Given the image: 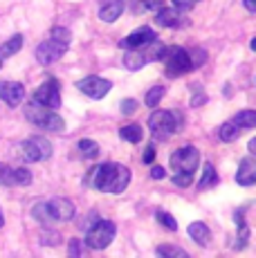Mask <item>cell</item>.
<instances>
[{
    "mask_svg": "<svg viewBox=\"0 0 256 258\" xmlns=\"http://www.w3.org/2000/svg\"><path fill=\"white\" fill-rule=\"evenodd\" d=\"M128 182H131V171L124 164H115V162L92 166L86 175V184L103 193H124Z\"/></svg>",
    "mask_w": 256,
    "mask_h": 258,
    "instance_id": "1",
    "label": "cell"
},
{
    "mask_svg": "<svg viewBox=\"0 0 256 258\" xmlns=\"http://www.w3.org/2000/svg\"><path fill=\"white\" fill-rule=\"evenodd\" d=\"M70 41H72L70 29L54 27L50 32V38L43 41L41 45L36 47V61L41 63V66H52V63H56L58 58L66 56L68 47H70Z\"/></svg>",
    "mask_w": 256,
    "mask_h": 258,
    "instance_id": "2",
    "label": "cell"
},
{
    "mask_svg": "<svg viewBox=\"0 0 256 258\" xmlns=\"http://www.w3.org/2000/svg\"><path fill=\"white\" fill-rule=\"evenodd\" d=\"M25 117H27V121H32L34 126L43 128V131H52V133L66 131V121L61 119V115H56L52 108H45L36 101L25 106Z\"/></svg>",
    "mask_w": 256,
    "mask_h": 258,
    "instance_id": "3",
    "label": "cell"
},
{
    "mask_svg": "<svg viewBox=\"0 0 256 258\" xmlns=\"http://www.w3.org/2000/svg\"><path fill=\"white\" fill-rule=\"evenodd\" d=\"M149 128H151V135L157 142H166L180 128V115L169 110H155L149 117Z\"/></svg>",
    "mask_w": 256,
    "mask_h": 258,
    "instance_id": "4",
    "label": "cell"
},
{
    "mask_svg": "<svg viewBox=\"0 0 256 258\" xmlns=\"http://www.w3.org/2000/svg\"><path fill=\"white\" fill-rule=\"evenodd\" d=\"M162 61L166 63V74L169 77H180V74H186L194 70L191 54L184 47H164Z\"/></svg>",
    "mask_w": 256,
    "mask_h": 258,
    "instance_id": "5",
    "label": "cell"
},
{
    "mask_svg": "<svg viewBox=\"0 0 256 258\" xmlns=\"http://www.w3.org/2000/svg\"><path fill=\"white\" fill-rule=\"evenodd\" d=\"M115 234H117V227L115 222L110 220H97L95 225L88 229L86 234V245L90 249H106L112 240H115Z\"/></svg>",
    "mask_w": 256,
    "mask_h": 258,
    "instance_id": "6",
    "label": "cell"
},
{
    "mask_svg": "<svg viewBox=\"0 0 256 258\" xmlns=\"http://www.w3.org/2000/svg\"><path fill=\"white\" fill-rule=\"evenodd\" d=\"M18 155L25 162H43L47 157H52V144L41 135L29 137V140L18 144Z\"/></svg>",
    "mask_w": 256,
    "mask_h": 258,
    "instance_id": "7",
    "label": "cell"
},
{
    "mask_svg": "<svg viewBox=\"0 0 256 258\" xmlns=\"http://www.w3.org/2000/svg\"><path fill=\"white\" fill-rule=\"evenodd\" d=\"M198 164H200V153L196 146H182L171 155L173 173H196Z\"/></svg>",
    "mask_w": 256,
    "mask_h": 258,
    "instance_id": "8",
    "label": "cell"
},
{
    "mask_svg": "<svg viewBox=\"0 0 256 258\" xmlns=\"http://www.w3.org/2000/svg\"><path fill=\"white\" fill-rule=\"evenodd\" d=\"M34 101L45 108L56 110V108L61 106V88H58L56 79H47L45 83H41V86L34 90Z\"/></svg>",
    "mask_w": 256,
    "mask_h": 258,
    "instance_id": "9",
    "label": "cell"
},
{
    "mask_svg": "<svg viewBox=\"0 0 256 258\" xmlns=\"http://www.w3.org/2000/svg\"><path fill=\"white\" fill-rule=\"evenodd\" d=\"M77 88L90 99H103L108 92H110L112 83L108 81V79L92 74V77H86V79H81V81H77Z\"/></svg>",
    "mask_w": 256,
    "mask_h": 258,
    "instance_id": "10",
    "label": "cell"
},
{
    "mask_svg": "<svg viewBox=\"0 0 256 258\" xmlns=\"http://www.w3.org/2000/svg\"><path fill=\"white\" fill-rule=\"evenodd\" d=\"M32 182V173L27 168H12L0 162V186H27Z\"/></svg>",
    "mask_w": 256,
    "mask_h": 258,
    "instance_id": "11",
    "label": "cell"
},
{
    "mask_svg": "<svg viewBox=\"0 0 256 258\" xmlns=\"http://www.w3.org/2000/svg\"><path fill=\"white\" fill-rule=\"evenodd\" d=\"M155 25H160V27H186L189 25V18L184 16V12L178 9L173 5V7H162L160 12H157L155 16Z\"/></svg>",
    "mask_w": 256,
    "mask_h": 258,
    "instance_id": "12",
    "label": "cell"
},
{
    "mask_svg": "<svg viewBox=\"0 0 256 258\" xmlns=\"http://www.w3.org/2000/svg\"><path fill=\"white\" fill-rule=\"evenodd\" d=\"M25 99V86L16 81H0V101L9 108H16Z\"/></svg>",
    "mask_w": 256,
    "mask_h": 258,
    "instance_id": "13",
    "label": "cell"
},
{
    "mask_svg": "<svg viewBox=\"0 0 256 258\" xmlns=\"http://www.w3.org/2000/svg\"><path fill=\"white\" fill-rule=\"evenodd\" d=\"M47 209H50V216L54 222H68L75 218V205L68 198H52L47 202Z\"/></svg>",
    "mask_w": 256,
    "mask_h": 258,
    "instance_id": "14",
    "label": "cell"
},
{
    "mask_svg": "<svg viewBox=\"0 0 256 258\" xmlns=\"http://www.w3.org/2000/svg\"><path fill=\"white\" fill-rule=\"evenodd\" d=\"M155 32L151 27H140V29H135L133 34H128V36L124 38V41L119 43V47H124V49H140V47H144V45H149L151 41H155Z\"/></svg>",
    "mask_w": 256,
    "mask_h": 258,
    "instance_id": "15",
    "label": "cell"
},
{
    "mask_svg": "<svg viewBox=\"0 0 256 258\" xmlns=\"http://www.w3.org/2000/svg\"><path fill=\"white\" fill-rule=\"evenodd\" d=\"M236 182L240 186H254L256 184V162L252 157H245L238 164V173H236Z\"/></svg>",
    "mask_w": 256,
    "mask_h": 258,
    "instance_id": "16",
    "label": "cell"
},
{
    "mask_svg": "<svg viewBox=\"0 0 256 258\" xmlns=\"http://www.w3.org/2000/svg\"><path fill=\"white\" fill-rule=\"evenodd\" d=\"M124 14V0H101L99 3V18L103 23H115Z\"/></svg>",
    "mask_w": 256,
    "mask_h": 258,
    "instance_id": "17",
    "label": "cell"
},
{
    "mask_svg": "<svg viewBox=\"0 0 256 258\" xmlns=\"http://www.w3.org/2000/svg\"><path fill=\"white\" fill-rule=\"evenodd\" d=\"M21 47H23V36L21 34L12 36L7 43H3V45H0V68H3V63L7 61L9 56H14L16 52H21Z\"/></svg>",
    "mask_w": 256,
    "mask_h": 258,
    "instance_id": "18",
    "label": "cell"
},
{
    "mask_svg": "<svg viewBox=\"0 0 256 258\" xmlns=\"http://www.w3.org/2000/svg\"><path fill=\"white\" fill-rule=\"evenodd\" d=\"M189 236H191V240L198 242V245H209V240H211V231L205 222H191Z\"/></svg>",
    "mask_w": 256,
    "mask_h": 258,
    "instance_id": "19",
    "label": "cell"
},
{
    "mask_svg": "<svg viewBox=\"0 0 256 258\" xmlns=\"http://www.w3.org/2000/svg\"><path fill=\"white\" fill-rule=\"evenodd\" d=\"M146 63H149V58L144 56V52L140 49H128V52L124 54V66L128 68V70H140V68H144Z\"/></svg>",
    "mask_w": 256,
    "mask_h": 258,
    "instance_id": "20",
    "label": "cell"
},
{
    "mask_svg": "<svg viewBox=\"0 0 256 258\" xmlns=\"http://www.w3.org/2000/svg\"><path fill=\"white\" fill-rule=\"evenodd\" d=\"M240 131H243V128L238 126V123L234 121V119H231V121H227V123H223V126H220V131H218V137L223 142H236L240 137Z\"/></svg>",
    "mask_w": 256,
    "mask_h": 258,
    "instance_id": "21",
    "label": "cell"
},
{
    "mask_svg": "<svg viewBox=\"0 0 256 258\" xmlns=\"http://www.w3.org/2000/svg\"><path fill=\"white\" fill-rule=\"evenodd\" d=\"M119 135H121V140H126V142H131V144H137V142H142L144 133H142V128L137 126V123H131V126L121 128Z\"/></svg>",
    "mask_w": 256,
    "mask_h": 258,
    "instance_id": "22",
    "label": "cell"
},
{
    "mask_svg": "<svg viewBox=\"0 0 256 258\" xmlns=\"http://www.w3.org/2000/svg\"><path fill=\"white\" fill-rule=\"evenodd\" d=\"M216 184H218V173L211 164H205V173L200 177V188L205 191V188H214Z\"/></svg>",
    "mask_w": 256,
    "mask_h": 258,
    "instance_id": "23",
    "label": "cell"
},
{
    "mask_svg": "<svg viewBox=\"0 0 256 258\" xmlns=\"http://www.w3.org/2000/svg\"><path fill=\"white\" fill-rule=\"evenodd\" d=\"M234 121L240 128H256V110H240L234 115Z\"/></svg>",
    "mask_w": 256,
    "mask_h": 258,
    "instance_id": "24",
    "label": "cell"
},
{
    "mask_svg": "<svg viewBox=\"0 0 256 258\" xmlns=\"http://www.w3.org/2000/svg\"><path fill=\"white\" fill-rule=\"evenodd\" d=\"M79 151H81L83 157H88V160H95L97 155H99V144H97L95 140H81L79 142Z\"/></svg>",
    "mask_w": 256,
    "mask_h": 258,
    "instance_id": "25",
    "label": "cell"
},
{
    "mask_svg": "<svg viewBox=\"0 0 256 258\" xmlns=\"http://www.w3.org/2000/svg\"><path fill=\"white\" fill-rule=\"evenodd\" d=\"M32 216L36 218L38 222H43V225H50V222H54L52 216H50V209H47V202H38V205H34Z\"/></svg>",
    "mask_w": 256,
    "mask_h": 258,
    "instance_id": "26",
    "label": "cell"
},
{
    "mask_svg": "<svg viewBox=\"0 0 256 258\" xmlns=\"http://www.w3.org/2000/svg\"><path fill=\"white\" fill-rule=\"evenodd\" d=\"M164 92H166V90H164V86H155V88H151V90L146 92L144 103H146L149 108H155L157 103H160L162 99H164Z\"/></svg>",
    "mask_w": 256,
    "mask_h": 258,
    "instance_id": "27",
    "label": "cell"
},
{
    "mask_svg": "<svg viewBox=\"0 0 256 258\" xmlns=\"http://www.w3.org/2000/svg\"><path fill=\"white\" fill-rule=\"evenodd\" d=\"M157 254L166 256V258H189V254H186L184 249L173 247V245H160V247H157Z\"/></svg>",
    "mask_w": 256,
    "mask_h": 258,
    "instance_id": "28",
    "label": "cell"
},
{
    "mask_svg": "<svg viewBox=\"0 0 256 258\" xmlns=\"http://www.w3.org/2000/svg\"><path fill=\"white\" fill-rule=\"evenodd\" d=\"M155 218H157V222H160L162 227H166V229H171V231L178 229V222H175V218L171 216V213H166V211H157V213H155Z\"/></svg>",
    "mask_w": 256,
    "mask_h": 258,
    "instance_id": "29",
    "label": "cell"
},
{
    "mask_svg": "<svg viewBox=\"0 0 256 258\" xmlns=\"http://www.w3.org/2000/svg\"><path fill=\"white\" fill-rule=\"evenodd\" d=\"M137 12H144V9H153V12H160L164 7V0H137Z\"/></svg>",
    "mask_w": 256,
    "mask_h": 258,
    "instance_id": "30",
    "label": "cell"
},
{
    "mask_svg": "<svg viewBox=\"0 0 256 258\" xmlns=\"http://www.w3.org/2000/svg\"><path fill=\"white\" fill-rule=\"evenodd\" d=\"M171 180H173V184L175 186H189L191 184V180H194V173H173V177H171Z\"/></svg>",
    "mask_w": 256,
    "mask_h": 258,
    "instance_id": "31",
    "label": "cell"
},
{
    "mask_svg": "<svg viewBox=\"0 0 256 258\" xmlns=\"http://www.w3.org/2000/svg\"><path fill=\"white\" fill-rule=\"evenodd\" d=\"M58 240H61V236H58L56 231H43V234H41V242H43V245H58Z\"/></svg>",
    "mask_w": 256,
    "mask_h": 258,
    "instance_id": "32",
    "label": "cell"
},
{
    "mask_svg": "<svg viewBox=\"0 0 256 258\" xmlns=\"http://www.w3.org/2000/svg\"><path fill=\"white\" fill-rule=\"evenodd\" d=\"M189 54H191V61H194V68L203 66L205 58H207V54L203 52V49H194V52H189Z\"/></svg>",
    "mask_w": 256,
    "mask_h": 258,
    "instance_id": "33",
    "label": "cell"
},
{
    "mask_svg": "<svg viewBox=\"0 0 256 258\" xmlns=\"http://www.w3.org/2000/svg\"><path fill=\"white\" fill-rule=\"evenodd\" d=\"M70 256H81L83 254V245H81V240H77V238H72L70 240Z\"/></svg>",
    "mask_w": 256,
    "mask_h": 258,
    "instance_id": "34",
    "label": "cell"
},
{
    "mask_svg": "<svg viewBox=\"0 0 256 258\" xmlns=\"http://www.w3.org/2000/svg\"><path fill=\"white\" fill-rule=\"evenodd\" d=\"M135 110H137V103L133 101V99H126V101H121V112H124V115H133Z\"/></svg>",
    "mask_w": 256,
    "mask_h": 258,
    "instance_id": "35",
    "label": "cell"
},
{
    "mask_svg": "<svg viewBox=\"0 0 256 258\" xmlns=\"http://www.w3.org/2000/svg\"><path fill=\"white\" fill-rule=\"evenodd\" d=\"M194 90H196V94H194V99H191V106H200V103H203V101H207L205 92L200 90L198 86H194Z\"/></svg>",
    "mask_w": 256,
    "mask_h": 258,
    "instance_id": "36",
    "label": "cell"
},
{
    "mask_svg": "<svg viewBox=\"0 0 256 258\" xmlns=\"http://www.w3.org/2000/svg\"><path fill=\"white\" fill-rule=\"evenodd\" d=\"M171 3H173L178 9H182V12H186V9H191L196 3H198V0H171Z\"/></svg>",
    "mask_w": 256,
    "mask_h": 258,
    "instance_id": "37",
    "label": "cell"
},
{
    "mask_svg": "<svg viewBox=\"0 0 256 258\" xmlns=\"http://www.w3.org/2000/svg\"><path fill=\"white\" fill-rule=\"evenodd\" d=\"M142 160H144V164H151V162L155 160V148H153V146L146 148V151H144V157H142Z\"/></svg>",
    "mask_w": 256,
    "mask_h": 258,
    "instance_id": "38",
    "label": "cell"
},
{
    "mask_svg": "<svg viewBox=\"0 0 256 258\" xmlns=\"http://www.w3.org/2000/svg\"><path fill=\"white\" fill-rule=\"evenodd\" d=\"M164 175H166V171L162 166H153V168H151V177H153V180H162Z\"/></svg>",
    "mask_w": 256,
    "mask_h": 258,
    "instance_id": "39",
    "label": "cell"
},
{
    "mask_svg": "<svg viewBox=\"0 0 256 258\" xmlns=\"http://www.w3.org/2000/svg\"><path fill=\"white\" fill-rule=\"evenodd\" d=\"M243 5L247 7V12H256V0H243Z\"/></svg>",
    "mask_w": 256,
    "mask_h": 258,
    "instance_id": "40",
    "label": "cell"
},
{
    "mask_svg": "<svg viewBox=\"0 0 256 258\" xmlns=\"http://www.w3.org/2000/svg\"><path fill=\"white\" fill-rule=\"evenodd\" d=\"M247 148H249V153H252V155L256 157V137H252V140H249V144H247Z\"/></svg>",
    "mask_w": 256,
    "mask_h": 258,
    "instance_id": "41",
    "label": "cell"
},
{
    "mask_svg": "<svg viewBox=\"0 0 256 258\" xmlns=\"http://www.w3.org/2000/svg\"><path fill=\"white\" fill-rule=\"evenodd\" d=\"M249 47H252L254 52H256V38H252V43H249Z\"/></svg>",
    "mask_w": 256,
    "mask_h": 258,
    "instance_id": "42",
    "label": "cell"
},
{
    "mask_svg": "<svg viewBox=\"0 0 256 258\" xmlns=\"http://www.w3.org/2000/svg\"><path fill=\"white\" fill-rule=\"evenodd\" d=\"M5 225V218H3V211H0V227Z\"/></svg>",
    "mask_w": 256,
    "mask_h": 258,
    "instance_id": "43",
    "label": "cell"
}]
</instances>
